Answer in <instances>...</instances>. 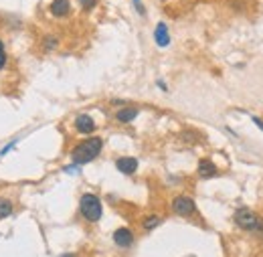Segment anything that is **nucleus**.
Returning a JSON list of instances; mask_svg holds the SVG:
<instances>
[{"label": "nucleus", "mask_w": 263, "mask_h": 257, "mask_svg": "<svg viewBox=\"0 0 263 257\" xmlns=\"http://www.w3.org/2000/svg\"><path fill=\"white\" fill-rule=\"evenodd\" d=\"M104 148V140L102 138H87L83 142H79L73 150H71V162L75 166H81V164H87L91 160H95L100 152Z\"/></svg>", "instance_id": "obj_1"}, {"label": "nucleus", "mask_w": 263, "mask_h": 257, "mask_svg": "<svg viewBox=\"0 0 263 257\" xmlns=\"http://www.w3.org/2000/svg\"><path fill=\"white\" fill-rule=\"evenodd\" d=\"M79 213L83 215V219H85V221H89V223H98V221L102 219V213H104L102 201H100L95 195H91V193L83 195V197H81V201H79Z\"/></svg>", "instance_id": "obj_2"}, {"label": "nucleus", "mask_w": 263, "mask_h": 257, "mask_svg": "<svg viewBox=\"0 0 263 257\" xmlns=\"http://www.w3.org/2000/svg\"><path fill=\"white\" fill-rule=\"evenodd\" d=\"M235 223L247 231H263V221L249 208H239L235 213Z\"/></svg>", "instance_id": "obj_3"}, {"label": "nucleus", "mask_w": 263, "mask_h": 257, "mask_svg": "<svg viewBox=\"0 0 263 257\" xmlns=\"http://www.w3.org/2000/svg\"><path fill=\"white\" fill-rule=\"evenodd\" d=\"M172 211H174L176 215H180V217H190V215L197 213V203H195L190 197L180 195V197H176V199L172 201Z\"/></svg>", "instance_id": "obj_4"}, {"label": "nucleus", "mask_w": 263, "mask_h": 257, "mask_svg": "<svg viewBox=\"0 0 263 257\" xmlns=\"http://www.w3.org/2000/svg\"><path fill=\"white\" fill-rule=\"evenodd\" d=\"M113 243L122 249H128L134 245V233L128 229V227H119L113 231Z\"/></svg>", "instance_id": "obj_5"}, {"label": "nucleus", "mask_w": 263, "mask_h": 257, "mask_svg": "<svg viewBox=\"0 0 263 257\" xmlns=\"http://www.w3.org/2000/svg\"><path fill=\"white\" fill-rule=\"evenodd\" d=\"M115 168L122 172V174H134L136 170H138V160L136 158H132V156H122V158H117L115 160Z\"/></svg>", "instance_id": "obj_6"}, {"label": "nucleus", "mask_w": 263, "mask_h": 257, "mask_svg": "<svg viewBox=\"0 0 263 257\" xmlns=\"http://www.w3.org/2000/svg\"><path fill=\"white\" fill-rule=\"evenodd\" d=\"M75 130H77L79 134H91V132L95 130V122H93V118H91V115H87V113L77 115V120H75Z\"/></svg>", "instance_id": "obj_7"}, {"label": "nucleus", "mask_w": 263, "mask_h": 257, "mask_svg": "<svg viewBox=\"0 0 263 257\" xmlns=\"http://www.w3.org/2000/svg\"><path fill=\"white\" fill-rule=\"evenodd\" d=\"M217 172H219V168H217V164L212 160L203 158L199 162V176L201 178H212V176H217Z\"/></svg>", "instance_id": "obj_8"}, {"label": "nucleus", "mask_w": 263, "mask_h": 257, "mask_svg": "<svg viewBox=\"0 0 263 257\" xmlns=\"http://www.w3.org/2000/svg\"><path fill=\"white\" fill-rule=\"evenodd\" d=\"M49 10H51L53 16L63 18V16H67L71 12V4H69V0H53Z\"/></svg>", "instance_id": "obj_9"}, {"label": "nucleus", "mask_w": 263, "mask_h": 257, "mask_svg": "<svg viewBox=\"0 0 263 257\" xmlns=\"http://www.w3.org/2000/svg\"><path fill=\"white\" fill-rule=\"evenodd\" d=\"M154 41H156L158 47H168V45H170V33H168V27H166L164 22H158L156 25Z\"/></svg>", "instance_id": "obj_10"}, {"label": "nucleus", "mask_w": 263, "mask_h": 257, "mask_svg": "<svg viewBox=\"0 0 263 257\" xmlns=\"http://www.w3.org/2000/svg\"><path fill=\"white\" fill-rule=\"evenodd\" d=\"M138 113H140L138 107H122V109L115 111V118H117V122H122V124H130V122H134V120L138 118Z\"/></svg>", "instance_id": "obj_11"}, {"label": "nucleus", "mask_w": 263, "mask_h": 257, "mask_svg": "<svg viewBox=\"0 0 263 257\" xmlns=\"http://www.w3.org/2000/svg\"><path fill=\"white\" fill-rule=\"evenodd\" d=\"M158 225H160V217H156V215H150V217H146V219L142 221V227H144L146 231L156 229Z\"/></svg>", "instance_id": "obj_12"}, {"label": "nucleus", "mask_w": 263, "mask_h": 257, "mask_svg": "<svg viewBox=\"0 0 263 257\" xmlns=\"http://www.w3.org/2000/svg\"><path fill=\"white\" fill-rule=\"evenodd\" d=\"M12 215V203L8 199H0V219H6Z\"/></svg>", "instance_id": "obj_13"}, {"label": "nucleus", "mask_w": 263, "mask_h": 257, "mask_svg": "<svg viewBox=\"0 0 263 257\" xmlns=\"http://www.w3.org/2000/svg\"><path fill=\"white\" fill-rule=\"evenodd\" d=\"M79 4H81L83 10H91V8L98 4V0H79Z\"/></svg>", "instance_id": "obj_14"}, {"label": "nucleus", "mask_w": 263, "mask_h": 257, "mask_svg": "<svg viewBox=\"0 0 263 257\" xmlns=\"http://www.w3.org/2000/svg\"><path fill=\"white\" fill-rule=\"evenodd\" d=\"M6 65V51H4V43L0 41V69Z\"/></svg>", "instance_id": "obj_15"}, {"label": "nucleus", "mask_w": 263, "mask_h": 257, "mask_svg": "<svg viewBox=\"0 0 263 257\" xmlns=\"http://www.w3.org/2000/svg\"><path fill=\"white\" fill-rule=\"evenodd\" d=\"M132 2H134V6H136V10H138V12H140V14L144 16V14H146V8H144V4H142V0H132Z\"/></svg>", "instance_id": "obj_16"}, {"label": "nucleus", "mask_w": 263, "mask_h": 257, "mask_svg": "<svg viewBox=\"0 0 263 257\" xmlns=\"http://www.w3.org/2000/svg\"><path fill=\"white\" fill-rule=\"evenodd\" d=\"M14 144H16V142H10V144H8V146H4V148H2V150H0V154L4 156V154H8V152H10V150H12V148H14Z\"/></svg>", "instance_id": "obj_17"}, {"label": "nucleus", "mask_w": 263, "mask_h": 257, "mask_svg": "<svg viewBox=\"0 0 263 257\" xmlns=\"http://www.w3.org/2000/svg\"><path fill=\"white\" fill-rule=\"evenodd\" d=\"M45 47H47V49H55V47H57V39H47V41H45Z\"/></svg>", "instance_id": "obj_18"}, {"label": "nucleus", "mask_w": 263, "mask_h": 257, "mask_svg": "<svg viewBox=\"0 0 263 257\" xmlns=\"http://www.w3.org/2000/svg\"><path fill=\"white\" fill-rule=\"evenodd\" d=\"M253 122H255V124L261 128V132H263V122H261V120H259V118H253Z\"/></svg>", "instance_id": "obj_19"}]
</instances>
